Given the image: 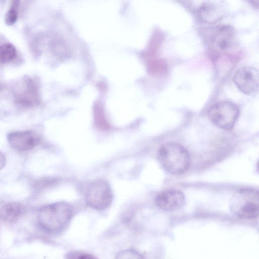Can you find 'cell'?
<instances>
[{
  "label": "cell",
  "mask_w": 259,
  "mask_h": 259,
  "mask_svg": "<svg viewBox=\"0 0 259 259\" xmlns=\"http://www.w3.org/2000/svg\"><path fill=\"white\" fill-rule=\"evenodd\" d=\"M76 259H98L95 256L90 253H81L76 257Z\"/></svg>",
  "instance_id": "obj_15"
},
{
  "label": "cell",
  "mask_w": 259,
  "mask_h": 259,
  "mask_svg": "<svg viewBox=\"0 0 259 259\" xmlns=\"http://www.w3.org/2000/svg\"><path fill=\"white\" fill-rule=\"evenodd\" d=\"M9 144L14 148L26 151L36 146L40 141L38 135L32 131H14L8 134Z\"/></svg>",
  "instance_id": "obj_8"
},
{
  "label": "cell",
  "mask_w": 259,
  "mask_h": 259,
  "mask_svg": "<svg viewBox=\"0 0 259 259\" xmlns=\"http://www.w3.org/2000/svg\"><path fill=\"white\" fill-rule=\"evenodd\" d=\"M201 33L209 52L215 56L229 50L233 46L236 38L235 29L229 25L207 28Z\"/></svg>",
  "instance_id": "obj_3"
},
{
  "label": "cell",
  "mask_w": 259,
  "mask_h": 259,
  "mask_svg": "<svg viewBox=\"0 0 259 259\" xmlns=\"http://www.w3.org/2000/svg\"><path fill=\"white\" fill-rule=\"evenodd\" d=\"M156 206L165 211H175L182 208L185 203L183 193L177 189H167L160 192L155 198Z\"/></svg>",
  "instance_id": "obj_7"
},
{
  "label": "cell",
  "mask_w": 259,
  "mask_h": 259,
  "mask_svg": "<svg viewBox=\"0 0 259 259\" xmlns=\"http://www.w3.org/2000/svg\"><path fill=\"white\" fill-rule=\"evenodd\" d=\"M24 211V206L20 203H8L0 208V219L6 222L12 223L18 220Z\"/></svg>",
  "instance_id": "obj_10"
},
{
  "label": "cell",
  "mask_w": 259,
  "mask_h": 259,
  "mask_svg": "<svg viewBox=\"0 0 259 259\" xmlns=\"http://www.w3.org/2000/svg\"><path fill=\"white\" fill-rule=\"evenodd\" d=\"M157 158L162 167L168 172L179 175L187 171L190 165V157L187 149L180 144L168 143L158 150Z\"/></svg>",
  "instance_id": "obj_2"
},
{
  "label": "cell",
  "mask_w": 259,
  "mask_h": 259,
  "mask_svg": "<svg viewBox=\"0 0 259 259\" xmlns=\"http://www.w3.org/2000/svg\"><path fill=\"white\" fill-rule=\"evenodd\" d=\"M73 216L72 206L65 202H54L39 209L37 221L39 227L47 233L55 234L63 231Z\"/></svg>",
  "instance_id": "obj_1"
},
{
  "label": "cell",
  "mask_w": 259,
  "mask_h": 259,
  "mask_svg": "<svg viewBox=\"0 0 259 259\" xmlns=\"http://www.w3.org/2000/svg\"><path fill=\"white\" fill-rule=\"evenodd\" d=\"M85 199L87 204L93 209L98 210L107 209L113 200V193L110 185L103 179L93 181L87 189Z\"/></svg>",
  "instance_id": "obj_4"
},
{
  "label": "cell",
  "mask_w": 259,
  "mask_h": 259,
  "mask_svg": "<svg viewBox=\"0 0 259 259\" xmlns=\"http://www.w3.org/2000/svg\"><path fill=\"white\" fill-rule=\"evenodd\" d=\"M258 71L253 67L244 66L238 69L233 81L238 90L247 95H253L258 89Z\"/></svg>",
  "instance_id": "obj_6"
},
{
  "label": "cell",
  "mask_w": 259,
  "mask_h": 259,
  "mask_svg": "<svg viewBox=\"0 0 259 259\" xmlns=\"http://www.w3.org/2000/svg\"><path fill=\"white\" fill-rule=\"evenodd\" d=\"M6 163V157L4 154L0 151V169H2Z\"/></svg>",
  "instance_id": "obj_16"
},
{
  "label": "cell",
  "mask_w": 259,
  "mask_h": 259,
  "mask_svg": "<svg viewBox=\"0 0 259 259\" xmlns=\"http://www.w3.org/2000/svg\"><path fill=\"white\" fill-rule=\"evenodd\" d=\"M19 2V1H13L11 8L6 13L5 20L7 25H13L16 22L18 18V9Z\"/></svg>",
  "instance_id": "obj_13"
},
{
  "label": "cell",
  "mask_w": 259,
  "mask_h": 259,
  "mask_svg": "<svg viewBox=\"0 0 259 259\" xmlns=\"http://www.w3.org/2000/svg\"><path fill=\"white\" fill-rule=\"evenodd\" d=\"M197 14L202 22L207 24H213L222 18L224 12L218 4L205 2L198 8Z\"/></svg>",
  "instance_id": "obj_9"
},
{
  "label": "cell",
  "mask_w": 259,
  "mask_h": 259,
  "mask_svg": "<svg viewBox=\"0 0 259 259\" xmlns=\"http://www.w3.org/2000/svg\"><path fill=\"white\" fill-rule=\"evenodd\" d=\"M210 121L218 127L228 130L233 128L239 115L238 107L229 101H221L213 104L208 111Z\"/></svg>",
  "instance_id": "obj_5"
},
{
  "label": "cell",
  "mask_w": 259,
  "mask_h": 259,
  "mask_svg": "<svg viewBox=\"0 0 259 259\" xmlns=\"http://www.w3.org/2000/svg\"><path fill=\"white\" fill-rule=\"evenodd\" d=\"M236 212L238 217L244 219H254L259 213L258 203L250 199L246 200Z\"/></svg>",
  "instance_id": "obj_11"
},
{
  "label": "cell",
  "mask_w": 259,
  "mask_h": 259,
  "mask_svg": "<svg viewBox=\"0 0 259 259\" xmlns=\"http://www.w3.org/2000/svg\"><path fill=\"white\" fill-rule=\"evenodd\" d=\"M16 51L11 44H5L0 46V63H6L14 59Z\"/></svg>",
  "instance_id": "obj_12"
},
{
  "label": "cell",
  "mask_w": 259,
  "mask_h": 259,
  "mask_svg": "<svg viewBox=\"0 0 259 259\" xmlns=\"http://www.w3.org/2000/svg\"><path fill=\"white\" fill-rule=\"evenodd\" d=\"M115 259H146L145 257L138 251L128 249L122 250L118 252Z\"/></svg>",
  "instance_id": "obj_14"
}]
</instances>
